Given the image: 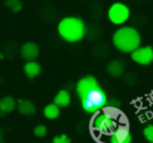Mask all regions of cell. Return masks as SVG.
<instances>
[{
	"label": "cell",
	"mask_w": 153,
	"mask_h": 143,
	"mask_svg": "<svg viewBox=\"0 0 153 143\" xmlns=\"http://www.w3.org/2000/svg\"><path fill=\"white\" fill-rule=\"evenodd\" d=\"M23 70H24V73H25L26 77L30 78V79H34L37 76L40 75L41 65L36 61H30L24 64Z\"/></svg>",
	"instance_id": "7c38bea8"
},
{
	"label": "cell",
	"mask_w": 153,
	"mask_h": 143,
	"mask_svg": "<svg viewBox=\"0 0 153 143\" xmlns=\"http://www.w3.org/2000/svg\"><path fill=\"white\" fill-rule=\"evenodd\" d=\"M17 107V101L13 96H5L0 99V115L5 116L15 111Z\"/></svg>",
	"instance_id": "30bf717a"
},
{
	"label": "cell",
	"mask_w": 153,
	"mask_h": 143,
	"mask_svg": "<svg viewBox=\"0 0 153 143\" xmlns=\"http://www.w3.org/2000/svg\"><path fill=\"white\" fill-rule=\"evenodd\" d=\"M92 54L97 59H105L109 55V47L106 43H98L92 49Z\"/></svg>",
	"instance_id": "9a60e30c"
},
{
	"label": "cell",
	"mask_w": 153,
	"mask_h": 143,
	"mask_svg": "<svg viewBox=\"0 0 153 143\" xmlns=\"http://www.w3.org/2000/svg\"><path fill=\"white\" fill-rule=\"evenodd\" d=\"M16 109L23 116H33L36 113L35 104L27 99H19L17 101V107Z\"/></svg>",
	"instance_id": "8fae6325"
},
{
	"label": "cell",
	"mask_w": 153,
	"mask_h": 143,
	"mask_svg": "<svg viewBox=\"0 0 153 143\" xmlns=\"http://www.w3.org/2000/svg\"><path fill=\"white\" fill-rule=\"evenodd\" d=\"M142 38L136 28L132 26H123L114 32L112 36V43L114 47L123 53H130L138 49Z\"/></svg>",
	"instance_id": "7a4b0ae2"
},
{
	"label": "cell",
	"mask_w": 153,
	"mask_h": 143,
	"mask_svg": "<svg viewBox=\"0 0 153 143\" xmlns=\"http://www.w3.org/2000/svg\"><path fill=\"white\" fill-rule=\"evenodd\" d=\"M94 127L103 134H112L114 128V121L105 114H101L94 119Z\"/></svg>",
	"instance_id": "8992f818"
},
{
	"label": "cell",
	"mask_w": 153,
	"mask_h": 143,
	"mask_svg": "<svg viewBox=\"0 0 153 143\" xmlns=\"http://www.w3.org/2000/svg\"><path fill=\"white\" fill-rule=\"evenodd\" d=\"M85 23L78 17H65L58 24V33L69 43L79 42L85 36Z\"/></svg>",
	"instance_id": "3957f363"
},
{
	"label": "cell",
	"mask_w": 153,
	"mask_h": 143,
	"mask_svg": "<svg viewBox=\"0 0 153 143\" xmlns=\"http://www.w3.org/2000/svg\"><path fill=\"white\" fill-rule=\"evenodd\" d=\"M122 77H123L124 84L127 85L128 88H133L137 83V77L133 73H125Z\"/></svg>",
	"instance_id": "ac0fdd59"
},
{
	"label": "cell",
	"mask_w": 153,
	"mask_h": 143,
	"mask_svg": "<svg viewBox=\"0 0 153 143\" xmlns=\"http://www.w3.org/2000/svg\"><path fill=\"white\" fill-rule=\"evenodd\" d=\"M109 140H110V143H131L132 136L127 126L121 125L115 130H113Z\"/></svg>",
	"instance_id": "52a82bcc"
},
{
	"label": "cell",
	"mask_w": 153,
	"mask_h": 143,
	"mask_svg": "<svg viewBox=\"0 0 153 143\" xmlns=\"http://www.w3.org/2000/svg\"><path fill=\"white\" fill-rule=\"evenodd\" d=\"M144 137L146 138L147 141H149L150 143H153V124H149L144 128Z\"/></svg>",
	"instance_id": "ffe728a7"
},
{
	"label": "cell",
	"mask_w": 153,
	"mask_h": 143,
	"mask_svg": "<svg viewBox=\"0 0 153 143\" xmlns=\"http://www.w3.org/2000/svg\"><path fill=\"white\" fill-rule=\"evenodd\" d=\"M4 51H5V54L9 56H14L16 53H17V44H14L12 42V46H11V42H9L4 47Z\"/></svg>",
	"instance_id": "603a6c76"
},
{
	"label": "cell",
	"mask_w": 153,
	"mask_h": 143,
	"mask_svg": "<svg viewBox=\"0 0 153 143\" xmlns=\"http://www.w3.org/2000/svg\"><path fill=\"white\" fill-rule=\"evenodd\" d=\"M39 53H40V49H39L38 44H36L35 42H25L20 49L22 58L27 62L34 61L39 56Z\"/></svg>",
	"instance_id": "ba28073f"
},
{
	"label": "cell",
	"mask_w": 153,
	"mask_h": 143,
	"mask_svg": "<svg viewBox=\"0 0 153 143\" xmlns=\"http://www.w3.org/2000/svg\"><path fill=\"white\" fill-rule=\"evenodd\" d=\"M43 114L48 120H55L60 116V109L53 103H49L44 107Z\"/></svg>",
	"instance_id": "2e32d148"
},
{
	"label": "cell",
	"mask_w": 153,
	"mask_h": 143,
	"mask_svg": "<svg viewBox=\"0 0 153 143\" xmlns=\"http://www.w3.org/2000/svg\"><path fill=\"white\" fill-rule=\"evenodd\" d=\"M72 140L70 138H68L65 134L60 135V136H56L53 139V143H71Z\"/></svg>",
	"instance_id": "7402d4cb"
},
{
	"label": "cell",
	"mask_w": 153,
	"mask_h": 143,
	"mask_svg": "<svg viewBox=\"0 0 153 143\" xmlns=\"http://www.w3.org/2000/svg\"><path fill=\"white\" fill-rule=\"evenodd\" d=\"M46 134H47V128L45 125L40 124V125H37L36 127L34 128V135L39 137V138H42V137L46 136Z\"/></svg>",
	"instance_id": "44dd1931"
},
{
	"label": "cell",
	"mask_w": 153,
	"mask_h": 143,
	"mask_svg": "<svg viewBox=\"0 0 153 143\" xmlns=\"http://www.w3.org/2000/svg\"><path fill=\"white\" fill-rule=\"evenodd\" d=\"M70 94L68 91L61 90L58 92V94L53 98V104H56L58 107H66L70 104Z\"/></svg>",
	"instance_id": "4fadbf2b"
},
{
	"label": "cell",
	"mask_w": 153,
	"mask_h": 143,
	"mask_svg": "<svg viewBox=\"0 0 153 143\" xmlns=\"http://www.w3.org/2000/svg\"><path fill=\"white\" fill-rule=\"evenodd\" d=\"M40 16L45 20V21H51L53 19H55L57 13L56 10L51 5H44L42 7V10L40 11Z\"/></svg>",
	"instance_id": "e0dca14e"
},
{
	"label": "cell",
	"mask_w": 153,
	"mask_h": 143,
	"mask_svg": "<svg viewBox=\"0 0 153 143\" xmlns=\"http://www.w3.org/2000/svg\"><path fill=\"white\" fill-rule=\"evenodd\" d=\"M131 59L140 65H150L153 62V47L150 45L138 47L131 53Z\"/></svg>",
	"instance_id": "5b68a950"
},
{
	"label": "cell",
	"mask_w": 153,
	"mask_h": 143,
	"mask_svg": "<svg viewBox=\"0 0 153 143\" xmlns=\"http://www.w3.org/2000/svg\"><path fill=\"white\" fill-rule=\"evenodd\" d=\"M0 143H7L3 138V133H2V130H0Z\"/></svg>",
	"instance_id": "cb8c5ba5"
},
{
	"label": "cell",
	"mask_w": 153,
	"mask_h": 143,
	"mask_svg": "<svg viewBox=\"0 0 153 143\" xmlns=\"http://www.w3.org/2000/svg\"><path fill=\"white\" fill-rule=\"evenodd\" d=\"M4 4L7 9H10L14 13H18L23 7V4H22V2L19 1V0H7V1L4 2Z\"/></svg>",
	"instance_id": "d6986e66"
},
{
	"label": "cell",
	"mask_w": 153,
	"mask_h": 143,
	"mask_svg": "<svg viewBox=\"0 0 153 143\" xmlns=\"http://www.w3.org/2000/svg\"><path fill=\"white\" fill-rule=\"evenodd\" d=\"M130 17V9L122 2H115L108 10V18L111 23L121 25L128 21Z\"/></svg>",
	"instance_id": "277c9868"
},
{
	"label": "cell",
	"mask_w": 153,
	"mask_h": 143,
	"mask_svg": "<svg viewBox=\"0 0 153 143\" xmlns=\"http://www.w3.org/2000/svg\"><path fill=\"white\" fill-rule=\"evenodd\" d=\"M102 30L98 24L91 23L88 26H85V36L89 40H97L101 37Z\"/></svg>",
	"instance_id": "5bb4252c"
},
{
	"label": "cell",
	"mask_w": 153,
	"mask_h": 143,
	"mask_svg": "<svg viewBox=\"0 0 153 143\" xmlns=\"http://www.w3.org/2000/svg\"><path fill=\"white\" fill-rule=\"evenodd\" d=\"M84 111L94 114L107 105V96L98 83V80L91 75L84 76L78 81L76 86Z\"/></svg>",
	"instance_id": "6da1fadb"
},
{
	"label": "cell",
	"mask_w": 153,
	"mask_h": 143,
	"mask_svg": "<svg viewBox=\"0 0 153 143\" xmlns=\"http://www.w3.org/2000/svg\"><path fill=\"white\" fill-rule=\"evenodd\" d=\"M106 70L111 77L120 78L125 74V64L122 60L113 59L106 65Z\"/></svg>",
	"instance_id": "9c48e42d"
}]
</instances>
